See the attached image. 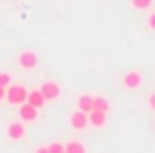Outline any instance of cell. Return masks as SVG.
<instances>
[{
	"instance_id": "cell-1",
	"label": "cell",
	"mask_w": 155,
	"mask_h": 153,
	"mask_svg": "<svg viewBox=\"0 0 155 153\" xmlns=\"http://www.w3.org/2000/svg\"><path fill=\"white\" fill-rule=\"evenodd\" d=\"M11 106H21L26 100H28V89H26V85H9L7 87V98H5Z\"/></svg>"
},
{
	"instance_id": "cell-11",
	"label": "cell",
	"mask_w": 155,
	"mask_h": 153,
	"mask_svg": "<svg viewBox=\"0 0 155 153\" xmlns=\"http://www.w3.org/2000/svg\"><path fill=\"white\" fill-rule=\"evenodd\" d=\"M66 153H85V145L79 140H70L66 145Z\"/></svg>"
},
{
	"instance_id": "cell-2",
	"label": "cell",
	"mask_w": 155,
	"mask_h": 153,
	"mask_svg": "<svg viewBox=\"0 0 155 153\" xmlns=\"http://www.w3.org/2000/svg\"><path fill=\"white\" fill-rule=\"evenodd\" d=\"M7 138L11 142H17V140H24L26 138V125L24 121H11L7 125Z\"/></svg>"
},
{
	"instance_id": "cell-9",
	"label": "cell",
	"mask_w": 155,
	"mask_h": 153,
	"mask_svg": "<svg viewBox=\"0 0 155 153\" xmlns=\"http://www.w3.org/2000/svg\"><path fill=\"white\" fill-rule=\"evenodd\" d=\"M77 108L89 115V113L94 111V96H87V94H85V96H81V98L77 100Z\"/></svg>"
},
{
	"instance_id": "cell-13",
	"label": "cell",
	"mask_w": 155,
	"mask_h": 153,
	"mask_svg": "<svg viewBox=\"0 0 155 153\" xmlns=\"http://www.w3.org/2000/svg\"><path fill=\"white\" fill-rule=\"evenodd\" d=\"M151 5H153V0H132V7L136 11H147Z\"/></svg>"
},
{
	"instance_id": "cell-6",
	"label": "cell",
	"mask_w": 155,
	"mask_h": 153,
	"mask_svg": "<svg viewBox=\"0 0 155 153\" xmlns=\"http://www.w3.org/2000/svg\"><path fill=\"white\" fill-rule=\"evenodd\" d=\"M70 125L74 128V130H85L87 125H89V115L87 113H83V111H72L70 113Z\"/></svg>"
},
{
	"instance_id": "cell-17",
	"label": "cell",
	"mask_w": 155,
	"mask_h": 153,
	"mask_svg": "<svg viewBox=\"0 0 155 153\" xmlns=\"http://www.w3.org/2000/svg\"><path fill=\"white\" fill-rule=\"evenodd\" d=\"M5 98H7V87L0 85V100H5Z\"/></svg>"
},
{
	"instance_id": "cell-15",
	"label": "cell",
	"mask_w": 155,
	"mask_h": 153,
	"mask_svg": "<svg viewBox=\"0 0 155 153\" xmlns=\"http://www.w3.org/2000/svg\"><path fill=\"white\" fill-rule=\"evenodd\" d=\"M0 85H2V87H9L11 85V75L9 72H0Z\"/></svg>"
},
{
	"instance_id": "cell-10",
	"label": "cell",
	"mask_w": 155,
	"mask_h": 153,
	"mask_svg": "<svg viewBox=\"0 0 155 153\" xmlns=\"http://www.w3.org/2000/svg\"><path fill=\"white\" fill-rule=\"evenodd\" d=\"M104 123H106V113H102V111H91L89 113V125L102 128Z\"/></svg>"
},
{
	"instance_id": "cell-18",
	"label": "cell",
	"mask_w": 155,
	"mask_h": 153,
	"mask_svg": "<svg viewBox=\"0 0 155 153\" xmlns=\"http://www.w3.org/2000/svg\"><path fill=\"white\" fill-rule=\"evenodd\" d=\"M149 106H151V108H153V111H155V94H153V96H151V98H149Z\"/></svg>"
},
{
	"instance_id": "cell-19",
	"label": "cell",
	"mask_w": 155,
	"mask_h": 153,
	"mask_svg": "<svg viewBox=\"0 0 155 153\" xmlns=\"http://www.w3.org/2000/svg\"><path fill=\"white\" fill-rule=\"evenodd\" d=\"M34 153H49V149H47V147H38Z\"/></svg>"
},
{
	"instance_id": "cell-8",
	"label": "cell",
	"mask_w": 155,
	"mask_h": 153,
	"mask_svg": "<svg viewBox=\"0 0 155 153\" xmlns=\"http://www.w3.org/2000/svg\"><path fill=\"white\" fill-rule=\"evenodd\" d=\"M28 104H32L34 108H43L45 104H47V100H45V96H43V91L41 89H32V91H28V100H26Z\"/></svg>"
},
{
	"instance_id": "cell-14",
	"label": "cell",
	"mask_w": 155,
	"mask_h": 153,
	"mask_svg": "<svg viewBox=\"0 0 155 153\" xmlns=\"http://www.w3.org/2000/svg\"><path fill=\"white\" fill-rule=\"evenodd\" d=\"M47 149H49V153H64V151H66V145H62V142H51V145H47Z\"/></svg>"
},
{
	"instance_id": "cell-4",
	"label": "cell",
	"mask_w": 155,
	"mask_h": 153,
	"mask_svg": "<svg viewBox=\"0 0 155 153\" xmlns=\"http://www.w3.org/2000/svg\"><path fill=\"white\" fill-rule=\"evenodd\" d=\"M41 91H43V96H45L47 102H49V100H58V98L62 96V89H60V85H58L55 81H45V83L41 85Z\"/></svg>"
},
{
	"instance_id": "cell-16",
	"label": "cell",
	"mask_w": 155,
	"mask_h": 153,
	"mask_svg": "<svg viewBox=\"0 0 155 153\" xmlns=\"http://www.w3.org/2000/svg\"><path fill=\"white\" fill-rule=\"evenodd\" d=\"M147 26H149L151 30H155V13H151V15H149V22H147Z\"/></svg>"
},
{
	"instance_id": "cell-12",
	"label": "cell",
	"mask_w": 155,
	"mask_h": 153,
	"mask_svg": "<svg viewBox=\"0 0 155 153\" xmlns=\"http://www.w3.org/2000/svg\"><path fill=\"white\" fill-rule=\"evenodd\" d=\"M94 111H102V113H108V100H106V98H102V96L94 98Z\"/></svg>"
},
{
	"instance_id": "cell-5",
	"label": "cell",
	"mask_w": 155,
	"mask_h": 153,
	"mask_svg": "<svg viewBox=\"0 0 155 153\" xmlns=\"http://www.w3.org/2000/svg\"><path fill=\"white\" fill-rule=\"evenodd\" d=\"M19 119H21L24 123H34V121L38 119V108H34L32 104L24 102V104L19 106Z\"/></svg>"
},
{
	"instance_id": "cell-3",
	"label": "cell",
	"mask_w": 155,
	"mask_h": 153,
	"mask_svg": "<svg viewBox=\"0 0 155 153\" xmlns=\"http://www.w3.org/2000/svg\"><path fill=\"white\" fill-rule=\"evenodd\" d=\"M140 85H142V75H140L138 70H130V72L123 75V87H125V89L134 91V89H138Z\"/></svg>"
},
{
	"instance_id": "cell-7",
	"label": "cell",
	"mask_w": 155,
	"mask_h": 153,
	"mask_svg": "<svg viewBox=\"0 0 155 153\" xmlns=\"http://www.w3.org/2000/svg\"><path fill=\"white\" fill-rule=\"evenodd\" d=\"M36 64H38V58H36L34 51H24V53L19 55V66H21V68L30 70V68H36Z\"/></svg>"
},
{
	"instance_id": "cell-20",
	"label": "cell",
	"mask_w": 155,
	"mask_h": 153,
	"mask_svg": "<svg viewBox=\"0 0 155 153\" xmlns=\"http://www.w3.org/2000/svg\"><path fill=\"white\" fill-rule=\"evenodd\" d=\"M64 153H66V151H64Z\"/></svg>"
}]
</instances>
